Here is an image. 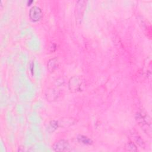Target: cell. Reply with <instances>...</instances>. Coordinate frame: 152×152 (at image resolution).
<instances>
[{"mask_svg": "<svg viewBox=\"0 0 152 152\" xmlns=\"http://www.w3.org/2000/svg\"><path fill=\"white\" fill-rule=\"evenodd\" d=\"M137 120L140 125L142 127L147 134H151V119L150 118L143 112H140L137 114Z\"/></svg>", "mask_w": 152, "mask_h": 152, "instance_id": "1", "label": "cell"}, {"mask_svg": "<svg viewBox=\"0 0 152 152\" xmlns=\"http://www.w3.org/2000/svg\"><path fill=\"white\" fill-rule=\"evenodd\" d=\"M53 149L56 151H68L69 149V145L67 141L61 140L56 142L53 145Z\"/></svg>", "mask_w": 152, "mask_h": 152, "instance_id": "4", "label": "cell"}, {"mask_svg": "<svg viewBox=\"0 0 152 152\" xmlns=\"http://www.w3.org/2000/svg\"><path fill=\"white\" fill-rule=\"evenodd\" d=\"M125 150L126 151H137V147L135 146V145L130 142H128L126 145H125Z\"/></svg>", "mask_w": 152, "mask_h": 152, "instance_id": "8", "label": "cell"}, {"mask_svg": "<svg viewBox=\"0 0 152 152\" xmlns=\"http://www.w3.org/2000/svg\"><path fill=\"white\" fill-rule=\"evenodd\" d=\"M83 85V80L81 77L78 76H74L72 77L69 81V88L71 91H78L81 90Z\"/></svg>", "mask_w": 152, "mask_h": 152, "instance_id": "2", "label": "cell"}, {"mask_svg": "<svg viewBox=\"0 0 152 152\" xmlns=\"http://www.w3.org/2000/svg\"><path fill=\"white\" fill-rule=\"evenodd\" d=\"M58 66V60L57 58L50 59L47 64V68L49 71L53 72Z\"/></svg>", "mask_w": 152, "mask_h": 152, "instance_id": "6", "label": "cell"}, {"mask_svg": "<svg viewBox=\"0 0 152 152\" xmlns=\"http://www.w3.org/2000/svg\"><path fill=\"white\" fill-rule=\"evenodd\" d=\"M86 3L87 2L85 1H77V5L75 7V11H76L75 15L77 18V20H81L86 8Z\"/></svg>", "mask_w": 152, "mask_h": 152, "instance_id": "5", "label": "cell"}, {"mask_svg": "<svg viewBox=\"0 0 152 152\" xmlns=\"http://www.w3.org/2000/svg\"><path fill=\"white\" fill-rule=\"evenodd\" d=\"M50 126H51V127H52L53 128L56 129V128H58V122H56V121H52V122H50Z\"/></svg>", "mask_w": 152, "mask_h": 152, "instance_id": "9", "label": "cell"}, {"mask_svg": "<svg viewBox=\"0 0 152 152\" xmlns=\"http://www.w3.org/2000/svg\"><path fill=\"white\" fill-rule=\"evenodd\" d=\"M43 16V12L41 9L36 6L31 7L29 11V17L31 21L36 22L39 21Z\"/></svg>", "mask_w": 152, "mask_h": 152, "instance_id": "3", "label": "cell"}, {"mask_svg": "<svg viewBox=\"0 0 152 152\" xmlns=\"http://www.w3.org/2000/svg\"><path fill=\"white\" fill-rule=\"evenodd\" d=\"M77 139L80 142L84 144H91L92 143V141L90 139L84 135H78Z\"/></svg>", "mask_w": 152, "mask_h": 152, "instance_id": "7", "label": "cell"}]
</instances>
